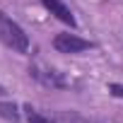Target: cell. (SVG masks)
<instances>
[{"label":"cell","instance_id":"1","mask_svg":"<svg viewBox=\"0 0 123 123\" xmlns=\"http://www.w3.org/2000/svg\"><path fill=\"white\" fill-rule=\"evenodd\" d=\"M0 41H3L7 48L17 51V53H27L29 51V36L24 34V29L10 19L5 12H0Z\"/></svg>","mask_w":123,"mask_h":123},{"label":"cell","instance_id":"2","mask_svg":"<svg viewBox=\"0 0 123 123\" xmlns=\"http://www.w3.org/2000/svg\"><path fill=\"white\" fill-rule=\"evenodd\" d=\"M53 48L58 53H82V51H89L92 43L80 39L77 34H58L53 39Z\"/></svg>","mask_w":123,"mask_h":123},{"label":"cell","instance_id":"3","mask_svg":"<svg viewBox=\"0 0 123 123\" xmlns=\"http://www.w3.org/2000/svg\"><path fill=\"white\" fill-rule=\"evenodd\" d=\"M41 5L55 17V19H60L63 24H70V27H75L77 22H75V17H73V12H70V7L63 3V0H41Z\"/></svg>","mask_w":123,"mask_h":123},{"label":"cell","instance_id":"4","mask_svg":"<svg viewBox=\"0 0 123 123\" xmlns=\"http://www.w3.org/2000/svg\"><path fill=\"white\" fill-rule=\"evenodd\" d=\"M29 73H31L41 85H46V87H63V80L58 77V73H53V70H48V68H41V65H39V68H31Z\"/></svg>","mask_w":123,"mask_h":123},{"label":"cell","instance_id":"5","mask_svg":"<svg viewBox=\"0 0 123 123\" xmlns=\"http://www.w3.org/2000/svg\"><path fill=\"white\" fill-rule=\"evenodd\" d=\"M0 116L7 118V121H12V123L19 121V111H17L15 104H0Z\"/></svg>","mask_w":123,"mask_h":123},{"label":"cell","instance_id":"6","mask_svg":"<svg viewBox=\"0 0 123 123\" xmlns=\"http://www.w3.org/2000/svg\"><path fill=\"white\" fill-rule=\"evenodd\" d=\"M27 123H53V121H51V118H46L43 113H39L36 109L27 106Z\"/></svg>","mask_w":123,"mask_h":123},{"label":"cell","instance_id":"7","mask_svg":"<svg viewBox=\"0 0 123 123\" xmlns=\"http://www.w3.org/2000/svg\"><path fill=\"white\" fill-rule=\"evenodd\" d=\"M109 92H111L113 97L123 99V85H118V82H111V85H109Z\"/></svg>","mask_w":123,"mask_h":123},{"label":"cell","instance_id":"8","mask_svg":"<svg viewBox=\"0 0 123 123\" xmlns=\"http://www.w3.org/2000/svg\"><path fill=\"white\" fill-rule=\"evenodd\" d=\"M0 94H5V89H3V87H0Z\"/></svg>","mask_w":123,"mask_h":123}]
</instances>
